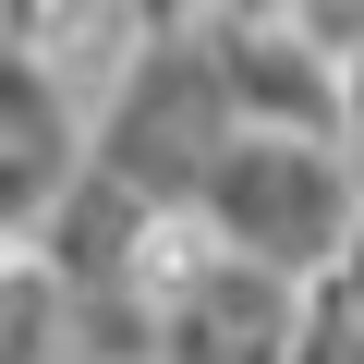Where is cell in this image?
I'll return each mask as SVG.
<instances>
[{"mask_svg":"<svg viewBox=\"0 0 364 364\" xmlns=\"http://www.w3.org/2000/svg\"><path fill=\"white\" fill-rule=\"evenodd\" d=\"M195 219L231 255L279 267V279H328L352 255V231H364V170H352L340 134H267V122H243L219 146V170H207Z\"/></svg>","mask_w":364,"mask_h":364,"instance_id":"obj_1","label":"cell"},{"mask_svg":"<svg viewBox=\"0 0 364 364\" xmlns=\"http://www.w3.org/2000/svg\"><path fill=\"white\" fill-rule=\"evenodd\" d=\"M231 134H243V109H231L219 37H207V25H170V37H146V61L109 85V109H97V170L146 182L158 207H195Z\"/></svg>","mask_w":364,"mask_h":364,"instance_id":"obj_2","label":"cell"},{"mask_svg":"<svg viewBox=\"0 0 364 364\" xmlns=\"http://www.w3.org/2000/svg\"><path fill=\"white\" fill-rule=\"evenodd\" d=\"M304 352V279L231 255L195 207L158 267V364H291Z\"/></svg>","mask_w":364,"mask_h":364,"instance_id":"obj_3","label":"cell"},{"mask_svg":"<svg viewBox=\"0 0 364 364\" xmlns=\"http://www.w3.org/2000/svg\"><path fill=\"white\" fill-rule=\"evenodd\" d=\"M207 37H219L243 122H267V134H340L352 122V61L316 25H207Z\"/></svg>","mask_w":364,"mask_h":364,"instance_id":"obj_4","label":"cell"},{"mask_svg":"<svg viewBox=\"0 0 364 364\" xmlns=\"http://www.w3.org/2000/svg\"><path fill=\"white\" fill-rule=\"evenodd\" d=\"M340 146H352V170H364V49H352V122H340Z\"/></svg>","mask_w":364,"mask_h":364,"instance_id":"obj_5","label":"cell"}]
</instances>
